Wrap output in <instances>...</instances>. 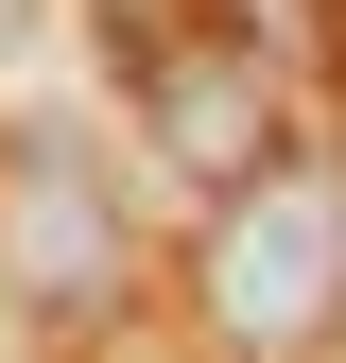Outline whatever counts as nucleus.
<instances>
[{"instance_id": "7ed1b4c3", "label": "nucleus", "mask_w": 346, "mask_h": 363, "mask_svg": "<svg viewBox=\"0 0 346 363\" xmlns=\"http://www.w3.org/2000/svg\"><path fill=\"white\" fill-rule=\"evenodd\" d=\"M18 18H35V0H0V35H18Z\"/></svg>"}, {"instance_id": "f03ea898", "label": "nucleus", "mask_w": 346, "mask_h": 363, "mask_svg": "<svg viewBox=\"0 0 346 363\" xmlns=\"http://www.w3.org/2000/svg\"><path fill=\"white\" fill-rule=\"evenodd\" d=\"M0 277L35 311H104L121 294V208L86 173V139H52V121H0Z\"/></svg>"}, {"instance_id": "f257e3e1", "label": "nucleus", "mask_w": 346, "mask_h": 363, "mask_svg": "<svg viewBox=\"0 0 346 363\" xmlns=\"http://www.w3.org/2000/svg\"><path fill=\"white\" fill-rule=\"evenodd\" d=\"M191 277H208V329L225 346H312L346 311V156H260L208 208Z\"/></svg>"}]
</instances>
